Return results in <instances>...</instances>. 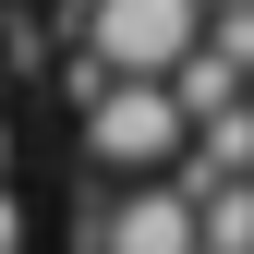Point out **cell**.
Instances as JSON below:
<instances>
[{
	"label": "cell",
	"instance_id": "obj_1",
	"mask_svg": "<svg viewBox=\"0 0 254 254\" xmlns=\"http://www.w3.org/2000/svg\"><path fill=\"white\" fill-rule=\"evenodd\" d=\"M206 49V0H85V73L97 85H170Z\"/></svg>",
	"mask_w": 254,
	"mask_h": 254
},
{
	"label": "cell",
	"instance_id": "obj_2",
	"mask_svg": "<svg viewBox=\"0 0 254 254\" xmlns=\"http://www.w3.org/2000/svg\"><path fill=\"white\" fill-rule=\"evenodd\" d=\"M85 157H97V170H170L182 157L170 85H85Z\"/></svg>",
	"mask_w": 254,
	"mask_h": 254
},
{
	"label": "cell",
	"instance_id": "obj_3",
	"mask_svg": "<svg viewBox=\"0 0 254 254\" xmlns=\"http://www.w3.org/2000/svg\"><path fill=\"white\" fill-rule=\"evenodd\" d=\"M97 254H194V206L157 182L133 206H97Z\"/></svg>",
	"mask_w": 254,
	"mask_h": 254
},
{
	"label": "cell",
	"instance_id": "obj_4",
	"mask_svg": "<svg viewBox=\"0 0 254 254\" xmlns=\"http://www.w3.org/2000/svg\"><path fill=\"white\" fill-rule=\"evenodd\" d=\"M0 254H24V206H12V182H0Z\"/></svg>",
	"mask_w": 254,
	"mask_h": 254
},
{
	"label": "cell",
	"instance_id": "obj_5",
	"mask_svg": "<svg viewBox=\"0 0 254 254\" xmlns=\"http://www.w3.org/2000/svg\"><path fill=\"white\" fill-rule=\"evenodd\" d=\"M0 170H12V121H0Z\"/></svg>",
	"mask_w": 254,
	"mask_h": 254
},
{
	"label": "cell",
	"instance_id": "obj_6",
	"mask_svg": "<svg viewBox=\"0 0 254 254\" xmlns=\"http://www.w3.org/2000/svg\"><path fill=\"white\" fill-rule=\"evenodd\" d=\"M242 97H254V85H242Z\"/></svg>",
	"mask_w": 254,
	"mask_h": 254
},
{
	"label": "cell",
	"instance_id": "obj_7",
	"mask_svg": "<svg viewBox=\"0 0 254 254\" xmlns=\"http://www.w3.org/2000/svg\"><path fill=\"white\" fill-rule=\"evenodd\" d=\"M73 12H85V0H73Z\"/></svg>",
	"mask_w": 254,
	"mask_h": 254
}]
</instances>
